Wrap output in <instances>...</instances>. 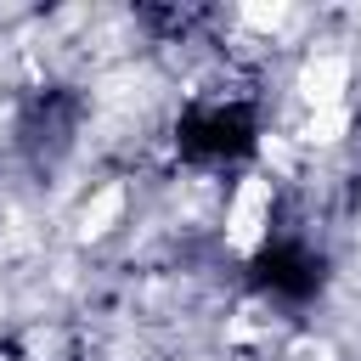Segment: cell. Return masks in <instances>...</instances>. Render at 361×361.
Instances as JSON below:
<instances>
[{
  "label": "cell",
  "instance_id": "cell-4",
  "mask_svg": "<svg viewBox=\"0 0 361 361\" xmlns=\"http://www.w3.org/2000/svg\"><path fill=\"white\" fill-rule=\"evenodd\" d=\"M344 107H322V113H310V124H305V141L310 147H327V141H338L344 135Z\"/></svg>",
  "mask_w": 361,
  "mask_h": 361
},
{
  "label": "cell",
  "instance_id": "cell-5",
  "mask_svg": "<svg viewBox=\"0 0 361 361\" xmlns=\"http://www.w3.org/2000/svg\"><path fill=\"white\" fill-rule=\"evenodd\" d=\"M243 23H248V28H282V23H288V6H282V0H271V6H265V0H248V6H243Z\"/></svg>",
  "mask_w": 361,
  "mask_h": 361
},
{
  "label": "cell",
  "instance_id": "cell-1",
  "mask_svg": "<svg viewBox=\"0 0 361 361\" xmlns=\"http://www.w3.org/2000/svg\"><path fill=\"white\" fill-rule=\"evenodd\" d=\"M265 220H271V180H265V175H248V180L237 186V197H231V220H226L231 248L248 254V248L265 237Z\"/></svg>",
  "mask_w": 361,
  "mask_h": 361
},
{
  "label": "cell",
  "instance_id": "cell-6",
  "mask_svg": "<svg viewBox=\"0 0 361 361\" xmlns=\"http://www.w3.org/2000/svg\"><path fill=\"white\" fill-rule=\"evenodd\" d=\"M259 152H265L271 164H282V169H288V158H293V152H288V147H282L276 135H265V141H259Z\"/></svg>",
  "mask_w": 361,
  "mask_h": 361
},
{
  "label": "cell",
  "instance_id": "cell-3",
  "mask_svg": "<svg viewBox=\"0 0 361 361\" xmlns=\"http://www.w3.org/2000/svg\"><path fill=\"white\" fill-rule=\"evenodd\" d=\"M118 214H124V192H118V186H102V192L85 203V214H79V237H102Z\"/></svg>",
  "mask_w": 361,
  "mask_h": 361
},
{
  "label": "cell",
  "instance_id": "cell-2",
  "mask_svg": "<svg viewBox=\"0 0 361 361\" xmlns=\"http://www.w3.org/2000/svg\"><path fill=\"white\" fill-rule=\"evenodd\" d=\"M344 85H350V62L344 56H310L305 62V73H299V96L310 102V113H322V107H338V96H344Z\"/></svg>",
  "mask_w": 361,
  "mask_h": 361
}]
</instances>
